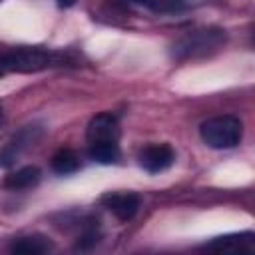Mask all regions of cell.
Instances as JSON below:
<instances>
[{
    "label": "cell",
    "instance_id": "cell-1",
    "mask_svg": "<svg viewBox=\"0 0 255 255\" xmlns=\"http://www.w3.org/2000/svg\"><path fill=\"white\" fill-rule=\"evenodd\" d=\"M62 62V56L44 48H14L0 54V68L10 72H38Z\"/></svg>",
    "mask_w": 255,
    "mask_h": 255
},
{
    "label": "cell",
    "instance_id": "cell-2",
    "mask_svg": "<svg viewBox=\"0 0 255 255\" xmlns=\"http://www.w3.org/2000/svg\"><path fill=\"white\" fill-rule=\"evenodd\" d=\"M201 139L213 149H231L243 137V124L235 116H215L201 124Z\"/></svg>",
    "mask_w": 255,
    "mask_h": 255
},
{
    "label": "cell",
    "instance_id": "cell-3",
    "mask_svg": "<svg viewBox=\"0 0 255 255\" xmlns=\"http://www.w3.org/2000/svg\"><path fill=\"white\" fill-rule=\"evenodd\" d=\"M225 42L223 30L217 28H201V30H189L173 44V56L183 58H197L207 56L215 50H219Z\"/></svg>",
    "mask_w": 255,
    "mask_h": 255
},
{
    "label": "cell",
    "instance_id": "cell-4",
    "mask_svg": "<svg viewBox=\"0 0 255 255\" xmlns=\"http://www.w3.org/2000/svg\"><path fill=\"white\" fill-rule=\"evenodd\" d=\"M137 159L147 173H159L171 167V163L175 161V151L167 143H151L139 151Z\"/></svg>",
    "mask_w": 255,
    "mask_h": 255
},
{
    "label": "cell",
    "instance_id": "cell-5",
    "mask_svg": "<svg viewBox=\"0 0 255 255\" xmlns=\"http://www.w3.org/2000/svg\"><path fill=\"white\" fill-rule=\"evenodd\" d=\"M203 249L217 251V253H253L255 251V235L251 231H247V233H239V235L217 237L211 243H205Z\"/></svg>",
    "mask_w": 255,
    "mask_h": 255
},
{
    "label": "cell",
    "instance_id": "cell-6",
    "mask_svg": "<svg viewBox=\"0 0 255 255\" xmlns=\"http://www.w3.org/2000/svg\"><path fill=\"white\" fill-rule=\"evenodd\" d=\"M102 203L120 221H129L139 209V197L135 193H108L102 197Z\"/></svg>",
    "mask_w": 255,
    "mask_h": 255
},
{
    "label": "cell",
    "instance_id": "cell-7",
    "mask_svg": "<svg viewBox=\"0 0 255 255\" xmlns=\"http://www.w3.org/2000/svg\"><path fill=\"white\" fill-rule=\"evenodd\" d=\"M120 137V126L116 116L112 114H98L88 124V141H104L112 139L118 141Z\"/></svg>",
    "mask_w": 255,
    "mask_h": 255
},
{
    "label": "cell",
    "instance_id": "cell-8",
    "mask_svg": "<svg viewBox=\"0 0 255 255\" xmlns=\"http://www.w3.org/2000/svg\"><path fill=\"white\" fill-rule=\"evenodd\" d=\"M38 181H40V169L36 165H26V167L6 175L4 187L12 189V191H22V189H30V187L38 185Z\"/></svg>",
    "mask_w": 255,
    "mask_h": 255
},
{
    "label": "cell",
    "instance_id": "cell-9",
    "mask_svg": "<svg viewBox=\"0 0 255 255\" xmlns=\"http://www.w3.org/2000/svg\"><path fill=\"white\" fill-rule=\"evenodd\" d=\"M10 251L22 253V255H42L52 251V243L42 235H26V237L14 239L10 245Z\"/></svg>",
    "mask_w": 255,
    "mask_h": 255
},
{
    "label": "cell",
    "instance_id": "cell-10",
    "mask_svg": "<svg viewBox=\"0 0 255 255\" xmlns=\"http://www.w3.org/2000/svg\"><path fill=\"white\" fill-rule=\"evenodd\" d=\"M88 153L94 161L98 163H116L118 157H120V145L118 141H112V139H104V141H90V147H88Z\"/></svg>",
    "mask_w": 255,
    "mask_h": 255
},
{
    "label": "cell",
    "instance_id": "cell-11",
    "mask_svg": "<svg viewBox=\"0 0 255 255\" xmlns=\"http://www.w3.org/2000/svg\"><path fill=\"white\" fill-rule=\"evenodd\" d=\"M78 167H80V161H78V155L74 149L64 147V149L56 151L52 157V169L60 175H70V173L78 171Z\"/></svg>",
    "mask_w": 255,
    "mask_h": 255
},
{
    "label": "cell",
    "instance_id": "cell-12",
    "mask_svg": "<svg viewBox=\"0 0 255 255\" xmlns=\"http://www.w3.org/2000/svg\"><path fill=\"white\" fill-rule=\"evenodd\" d=\"M135 4H141L155 12H173L181 6V0H131Z\"/></svg>",
    "mask_w": 255,
    "mask_h": 255
},
{
    "label": "cell",
    "instance_id": "cell-13",
    "mask_svg": "<svg viewBox=\"0 0 255 255\" xmlns=\"http://www.w3.org/2000/svg\"><path fill=\"white\" fill-rule=\"evenodd\" d=\"M74 2H76V0H58V4H60V6H64V8H68V6H72Z\"/></svg>",
    "mask_w": 255,
    "mask_h": 255
},
{
    "label": "cell",
    "instance_id": "cell-14",
    "mask_svg": "<svg viewBox=\"0 0 255 255\" xmlns=\"http://www.w3.org/2000/svg\"><path fill=\"white\" fill-rule=\"evenodd\" d=\"M2 122H4V110H2V106H0V126H2Z\"/></svg>",
    "mask_w": 255,
    "mask_h": 255
},
{
    "label": "cell",
    "instance_id": "cell-15",
    "mask_svg": "<svg viewBox=\"0 0 255 255\" xmlns=\"http://www.w3.org/2000/svg\"><path fill=\"white\" fill-rule=\"evenodd\" d=\"M0 76H2V68H0Z\"/></svg>",
    "mask_w": 255,
    "mask_h": 255
}]
</instances>
